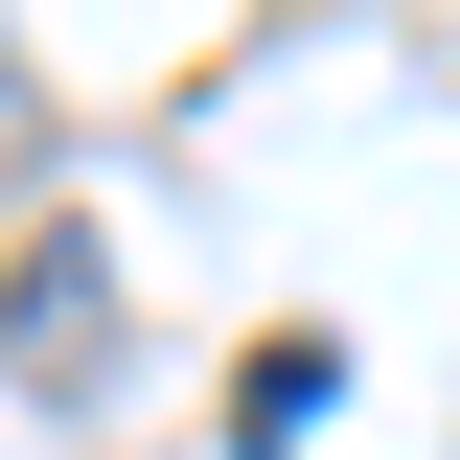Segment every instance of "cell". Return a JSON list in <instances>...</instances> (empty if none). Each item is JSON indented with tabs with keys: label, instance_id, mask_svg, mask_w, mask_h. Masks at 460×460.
<instances>
[{
	"label": "cell",
	"instance_id": "6da1fadb",
	"mask_svg": "<svg viewBox=\"0 0 460 460\" xmlns=\"http://www.w3.org/2000/svg\"><path fill=\"white\" fill-rule=\"evenodd\" d=\"M0 368H23V392H93L115 368V253L93 230H47V253L0 277Z\"/></svg>",
	"mask_w": 460,
	"mask_h": 460
},
{
	"label": "cell",
	"instance_id": "7a4b0ae2",
	"mask_svg": "<svg viewBox=\"0 0 460 460\" xmlns=\"http://www.w3.org/2000/svg\"><path fill=\"white\" fill-rule=\"evenodd\" d=\"M323 392H345V345H323V323H277L253 368H230V438H253V460H299V438H323Z\"/></svg>",
	"mask_w": 460,
	"mask_h": 460
}]
</instances>
